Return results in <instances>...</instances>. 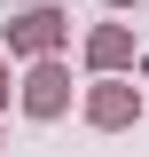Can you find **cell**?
Here are the masks:
<instances>
[{
    "label": "cell",
    "mask_w": 149,
    "mask_h": 157,
    "mask_svg": "<svg viewBox=\"0 0 149 157\" xmlns=\"http://www.w3.org/2000/svg\"><path fill=\"white\" fill-rule=\"evenodd\" d=\"M16 39H24V47H47V39H55V16H24Z\"/></svg>",
    "instance_id": "cell-1"
}]
</instances>
